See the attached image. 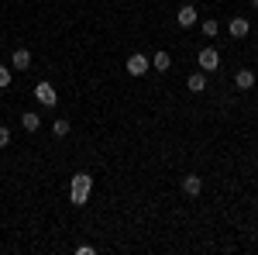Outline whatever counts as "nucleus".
Wrapping results in <instances>:
<instances>
[{
  "instance_id": "1",
  "label": "nucleus",
  "mask_w": 258,
  "mask_h": 255,
  "mask_svg": "<svg viewBox=\"0 0 258 255\" xmlns=\"http://www.w3.org/2000/svg\"><path fill=\"white\" fill-rule=\"evenodd\" d=\"M90 190H93V176H90V173H76L73 183H69V203L83 207V203L90 200Z\"/></svg>"
},
{
  "instance_id": "2",
  "label": "nucleus",
  "mask_w": 258,
  "mask_h": 255,
  "mask_svg": "<svg viewBox=\"0 0 258 255\" xmlns=\"http://www.w3.org/2000/svg\"><path fill=\"white\" fill-rule=\"evenodd\" d=\"M35 100H38L41 107H55V104H59V93H55V86H52V83H45V79H41L38 86H35Z\"/></svg>"
},
{
  "instance_id": "3",
  "label": "nucleus",
  "mask_w": 258,
  "mask_h": 255,
  "mask_svg": "<svg viewBox=\"0 0 258 255\" xmlns=\"http://www.w3.org/2000/svg\"><path fill=\"white\" fill-rule=\"evenodd\" d=\"M124 69H127L131 76H145V73L152 69V59H145L141 52H135V56H127V62H124Z\"/></svg>"
},
{
  "instance_id": "4",
  "label": "nucleus",
  "mask_w": 258,
  "mask_h": 255,
  "mask_svg": "<svg viewBox=\"0 0 258 255\" xmlns=\"http://www.w3.org/2000/svg\"><path fill=\"white\" fill-rule=\"evenodd\" d=\"M200 69H203V73L220 69V52L217 48H203V52H200Z\"/></svg>"
},
{
  "instance_id": "5",
  "label": "nucleus",
  "mask_w": 258,
  "mask_h": 255,
  "mask_svg": "<svg viewBox=\"0 0 258 255\" xmlns=\"http://www.w3.org/2000/svg\"><path fill=\"white\" fill-rule=\"evenodd\" d=\"M197 7H193V4H182V7H179L176 11V21H179V28H193V24H197Z\"/></svg>"
},
{
  "instance_id": "6",
  "label": "nucleus",
  "mask_w": 258,
  "mask_h": 255,
  "mask_svg": "<svg viewBox=\"0 0 258 255\" xmlns=\"http://www.w3.org/2000/svg\"><path fill=\"white\" fill-rule=\"evenodd\" d=\"M200 190H203V179H200L197 173H189V176H182V193H186V196H197Z\"/></svg>"
},
{
  "instance_id": "7",
  "label": "nucleus",
  "mask_w": 258,
  "mask_h": 255,
  "mask_svg": "<svg viewBox=\"0 0 258 255\" xmlns=\"http://www.w3.org/2000/svg\"><path fill=\"white\" fill-rule=\"evenodd\" d=\"M11 66H14V69H31V52H28V48H18V52L11 56Z\"/></svg>"
},
{
  "instance_id": "8",
  "label": "nucleus",
  "mask_w": 258,
  "mask_h": 255,
  "mask_svg": "<svg viewBox=\"0 0 258 255\" xmlns=\"http://www.w3.org/2000/svg\"><path fill=\"white\" fill-rule=\"evenodd\" d=\"M234 83H238V90H251L255 86V73L251 69H238L234 73Z\"/></svg>"
},
{
  "instance_id": "9",
  "label": "nucleus",
  "mask_w": 258,
  "mask_h": 255,
  "mask_svg": "<svg viewBox=\"0 0 258 255\" xmlns=\"http://www.w3.org/2000/svg\"><path fill=\"white\" fill-rule=\"evenodd\" d=\"M227 28H231V35H234V38H244V35L251 31V24H248V18H234L231 24H227Z\"/></svg>"
},
{
  "instance_id": "10",
  "label": "nucleus",
  "mask_w": 258,
  "mask_h": 255,
  "mask_svg": "<svg viewBox=\"0 0 258 255\" xmlns=\"http://www.w3.org/2000/svg\"><path fill=\"white\" fill-rule=\"evenodd\" d=\"M186 86H189L193 93H203V90H207V73H189Z\"/></svg>"
},
{
  "instance_id": "11",
  "label": "nucleus",
  "mask_w": 258,
  "mask_h": 255,
  "mask_svg": "<svg viewBox=\"0 0 258 255\" xmlns=\"http://www.w3.org/2000/svg\"><path fill=\"white\" fill-rule=\"evenodd\" d=\"M21 124H24V131H38V128H41V118L35 114V111H24V118H21Z\"/></svg>"
},
{
  "instance_id": "12",
  "label": "nucleus",
  "mask_w": 258,
  "mask_h": 255,
  "mask_svg": "<svg viewBox=\"0 0 258 255\" xmlns=\"http://www.w3.org/2000/svg\"><path fill=\"white\" fill-rule=\"evenodd\" d=\"M169 66H172L169 52H155V59H152V69H159V73H169Z\"/></svg>"
},
{
  "instance_id": "13",
  "label": "nucleus",
  "mask_w": 258,
  "mask_h": 255,
  "mask_svg": "<svg viewBox=\"0 0 258 255\" xmlns=\"http://www.w3.org/2000/svg\"><path fill=\"white\" fill-rule=\"evenodd\" d=\"M69 128H73L69 121H55V124H52V131H55V138H66V135H69Z\"/></svg>"
},
{
  "instance_id": "14",
  "label": "nucleus",
  "mask_w": 258,
  "mask_h": 255,
  "mask_svg": "<svg viewBox=\"0 0 258 255\" xmlns=\"http://www.w3.org/2000/svg\"><path fill=\"white\" fill-rule=\"evenodd\" d=\"M217 31H220V24H217V21H203V35H210V38H214Z\"/></svg>"
},
{
  "instance_id": "15",
  "label": "nucleus",
  "mask_w": 258,
  "mask_h": 255,
  "mask_svg": "<svg viewBox=\"0 0 258 255\" xmlns=\"http://www.w3.org/2000/svg\"><path fill=\"white\" fill-rule=\"evenodd\" d=\"M11 86V66H0V90Z\"/></svg>"
},
{
  "instance_id": "16",
  "label": "nucleus",
  "mask_w": 258,
  "mask_h": 255,
  "mask_svg": "<svg viewBox=\"0 0 258 255\" xmlns=\"http://www.w3.org/2000/svg\"><path fill=\"white\" fill-rule=\"evenodd\" d=\"M4 145H11V128L0 124V148H4Z\"/></svg>"
},
{
  "instance_id": "17",
  "label": "nucleus",
  "mask_w": 258,
  "mask_h": 255,
  "mask_svg": "<svg viewBox=\"0 0 258 255\" xmlns=\"http://www.w3.org/2000/svg\"><path fill=\"white\" fill-rule=\"evenodd\" d=\"M251 7H258V0H251Z\"/></svg>"
}]
</instances>
